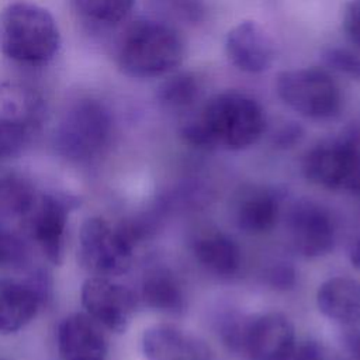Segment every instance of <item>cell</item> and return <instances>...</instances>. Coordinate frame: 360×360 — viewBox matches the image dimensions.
Returning a JSON list of instances; mask_svg holds the SVG:
<instances>
[{
	"label": "cell",
	"instance_id": "29",
	"mask_svg": "<svg viewBox=\"0 0 360 360\" xmlns=\"http://www.w3.org/2000/svg\"><path fill=\"white\" fill-rule=\"evenodd\" d=\"M343 30L347 38L360 48V0H350L343 11Z\"/></svg>",
	"mask_w": 360,
	"mask_h": 360
},
{
	"label": "cell",
	"instance_id": "30",
	"mask_svg": "<svg viewBox=\"0 0 360 360\" xmlns=\"http://www.w3.org/2000/svg\"><path fill=\"white\" fill-rule=\"evenodd\" d=\"M290 360H326V356L319 342L305 340L295 346Z\"/></svg>",
	"mask_w": 360,
	"mask_h": 360
},
{
	"label": "cell",
	"instance_id": "15",
	"mask_svg": "<svg viewBox=\"0 0 360 360\" xmlns=\"http://www.w3.org/2000/svg\"><path fill=\"white\" fill-rule=\"evenodd\" d=\"M319 312L346 328L360 325V281L336 276L325 280L316 291Z\"/></svg>",
	"mask_w": 360,
	"mask_h": 360
},
{
	"label": "cell",
	"instance_id": "26",
	"mask_svg": "<svg viewBox=\"0 0 360 360\" xmlns=\"http://www.w3.org/2000/svg\"><path fill=\"white\" fill-rule=\"evenodd\" d=\"M322 59L326 66L338 70L352 79H360V56L346 48L329 46L322 51Z\"/></svg>",
	"mask_w": 360,
	"mask_h": 360
},
{
	"label": "cell",
	"instance_id": "16",
	"mask_svg": "<svg viewBox=\"0 0 360 360\" xmlns=\"http://www.w3.org/2000/svg\"><path fill=\"white\" fill-rule=\"evenodd\" d=\"M44 300L28 280L0 277V333L22 329L37 315Z\"/></svg>",
	"mask_w": 360,
	"mask_h": 360
},
{
	"label": "cell",
	"instance_id": "2",
	"mask_svg": "<svg viewBox=\"0 0 360 360\" xmlns=\"http://www.w3.org/2000/svg\"><path fill=\"white\" fill-rule=\"evenodd\" d=\"M184 58V42L170 25L155 20H136L124 32L117 65L135 79H150L169 73Z\"/></svg>",
	"mask_w": 360,
	"mask_h": 360
},
{
	"label": "cell",
	"instance_id": "5",
	"mask_svg": "<svg viewBox=\"0 0 360 360\" xmlns=\"http://www.w3.org/2000/svg\"><path fill=\"white\" fill-rule=\"evenodd\" d=\"M276 91L290 108L311 120L333 118L342 108L343 100L338 83L319 68L280 72Z\"/></svg>",
	"mask_w": 360,
	"mask_h": 360
},
{
	"label": "cell",
	"instance_id": "21",
	"mask_svg": "<svg viewBox=\"0 0 360 360\" xmlns=\"http://www.w3.org/2000/svg\"><path fill=\"white\" fill-rule=\"evenodd\" d=\"M35 202L32 187L21 177L0 174V221L25 218Z\"/></svg>",
	"mask_w": 360,
	"mask_h": 360
},
{
	"label": "cell",
	"instance_id": "27",
	"mask_svg": "<svg viewBox=\"0 0 360 360\" xmlns=\"http://www.w3.org/2000/svg\"><path fill=\"white\" fill-rule=\"evenodd\" d=\"M249 318L239 314H225L218 322L221 339L233 350H243V340Z\"/></svg>",
	"mask_w": 360,
	"mask_h": 360
},
{
	"label": "cell",
	"instance_id": "3",
	"mask_svg": "<svg viewBox=\"0 0 360 360\" xmlns=\"http://www.w3.org/2000/svg\"><path fill=\"white\" fill-rule=\"evenodd\" d=\"M214 148L242 150L256 143L266 129V114L252 97L221 93L207 101L198 115Z\"/></svg>",
	"mask_w": 360,
	"mask_h": 360
},
{
	"label": "cell",
	"instance_id": "11",
	"mask_svg": "<svg viewBox=\"0 0 360 360\" xmlns=\"http://www.w3.org/2000/svg\"><path fill=\"white\" fill-rule=\"evenodd\" d=\"M295 342V328L281 312H266L249 318L243 352L250 360H290Z\"/></svg>",
	"mask_w": 360,
	"mask_h": 360
},
{
	"label": "cell",
	"instance_id": "8",
	"mask_svg": "<svg viewBox=\"0 0 360 360\" xmlns=\"http://www.w3.org/2000/svg\"><path fill=\"white\" fill-rule=\"evenodd\" d=\"M287 233L294 250L304 257L328 255L336 240V226L329 211L308 200H301L291 208Z\"/></svg>",
	"mask_w": 360,
	"mask_h": 360
},
{
	"label": "cell",
	"instance_id": "9",
	"mask_svg": "<svg viewBox=\"0 0 360 360\" xmlns=\"http://www.w3.org/2000/svg\"><path fill=\"white\" fill-rule=\"evenodd\" d=\"M77 201L65 195H42L27 214V228L46 259L60 264L65 252V232L69 212Z\"/></svg>",
	"mask_w": 360,
	"mask_h": 360
},
{
	"label": "cell",
	"instance_id": "19",
	"mask_svg": "<svg viewBox=\"0 0 360 360\" xmlns=\"http://www.w3.org/2000/svg\"><path fill=\"white\" fill-rule=\"evenodd\" d=\"M141 297L150 309L167 314H180L184 309L181 287L167 269H152L142 280Z\"/></svg>",
	"mask_w": 360,
	"mask_h": 360
},
{
	"label": "cell",
	"instance_id": "10",
	"mask_svg": "<svg viewBox=\"0 0 360 360\" xmlns=\"http://www.w3.org/2000/svg\"><path fill=\"white\" fill-rule=\"evenodd\" d=\"M82 304L98 325L121 333L132 319L136 300L128 287L107 277L94 276L82 287Z\"/></svg>",
	"mask_w": 360,
	"mask_h": 360
},
{
	"label": "cell",
	"instance_id": "12",
	"mask_svg": "<svg viewBox=\"0 0 360 360\" xmlns=\"http://www.w3.org/2000/svg\"><path fill=\"white\" fill-rule=\"evenodd\" d=\"M225 52L231 63L246 73H262L274 59L271 38L255 21H242L228 32Z\"/></svg>",
	"mask_w": 360,
	"mask_h": 360
},
{
	"label": "cell",
	"instance_id": "28",
	"mask_svg": "<svg viewBox=\"0 0 360 360\" xmlns=\"http://www.w3.org/2000/svg\"><path fill=\"white\" fill-rule=\"evenodd\" d=\"M266 281L276 290H290L295 285L297 274L292 266L285 262H280L267 269Z\"/></svg>",
	"mask_w": 360,
	"mask_h": 360
},
{
	"label": "cell",
	"instance_id": "6",
	"mask_svg": "<svg viewBox=\"0 0 360 360\" xmlns=\"http://www.w3.org/2000/svg\"><path fill=\"white\" fill-rule=\"evenodd\" d=\"M134 242L121 226H112L100 217L84 221L79 232L77 259L96 277L121 276L131 267Z\"/></svg>",
	"mask_w": 360,
	"mask_h": 360
},
{
	"label": "cell",
	"instance_id": "22",
	"mask_svg": "<svg viewBox=\"0 0 360 360\" xmlns=\"http://www.w3.org/2000/svg\"><path fill=\"white\" fill-rule=\"evenodd\" d=\"M200 91V82L193 73H177L159 86L158 100L169 110H184L197 101Z\"/></svg>",
	"mask_w": 360,
	"mask_h": 360
},
{
	"label": "cell",
	"instance_id": "25",
	"mask_svg": "<svg viewBox=\"0 0 360 360\" xmlns=\"http://www.w3.org/2000/svg\"><path fill=\"white\" fill-rule=\"evenodd\" d=\"M30 259L27 242L0 221V269H20Z\"/></svg>",
	"mask_w": 360,
	"mask_h": 360
},
{
	"label": "cell",
	"instance_id": "18",
	"mask_svg": "<svg viewBox=\"0 0 360 360\" xmlns=\"http://www.w3.org/2000/svg\"><path fill=\"white\" fill-rule=\"evenodd\" d=\"M194 256L211 274L231 277L238 273L242 257L238 245L221 232H208L194 242Z\"/></svg>",
	"mask_w": 360,
	"mask_h": 360
},
{
	"label": "cell",
	"instance_id": "14",
	"mask_svg": "<svg viewBox=\"0 0 360 360\" xmlns=\"http://www.w3.org/2000/svg\"><path fill=\"white\" fill-rule=\"evenodd\" d=\"M58 347L63 360H105L107 356L105 338L86 314H73L60 322Z\"/></svg>",
	"mask_w": 360,
	"mask_h": 360
},
{
	"label": "cell",
	"instance_id": "13",
	"mask_svg": "<svg viewBox=\"0 0 360 360\" xmlns=\"http://www.w3.org/2000/svg\"><path fill=\"white\" fill-rule=\"evenodd\" d=\"M142 353L146 360H214L204 340L169 323H158L143 332Z\"/></svg>",
	"mask_w": 360,
	"mask_h": 360
},
{
	"label": "cell",
	"instance_id": "31",
	"mask_svg": "<svg viewBox=\"0 0 360 360\" xmlns=\"http://www.w3.org/2000/svg\"><path fill=\"white\" fill-rule=\"evenodd\" d=\"M301 136L302 128L295 122H287L274 134V143L280 148H290L300 142Z\"/></svg>",
	"mask_w": 360,
	"mask_h": 360
},
{
	"label": "cell",
	"instance_id": "17",
	"mask_svg": "<svg viewBox=\"0 0 360 360\" xmlns=\"http://www.w3.org/2000/svg\"><path fill=\"white\" fill-rule=\"evenodd\" d=\"M233 214L238 228L245 233H267L278 221V198L267 188H248L238 198Z\"/></svg>",
	"mask_w": 360,
	"mask_h": 360
},
{
	"label": "cell",
	"instance_id": "23",
	"mask_svg": "<svg viewBox=\"0 0 360 360\" xmlns=\"http://www.w3.org/2000/svg\"><path fill=\"white\" fill-rule=\"evenodd\" d=\"M79 15L93 24L112 25L122 21L135 0H70Z\"/></svg>",
	"mask_w": 360,
	"mask_h": 360
},
{
	"label": "cell",
	"instance_id": "4",
	"mask_svg": "<svg viewBox=\"0 0 360 360\" xmlns=\"http://www.w3.org/2000/svg\"><path fill=\"white\" fill-rule=\"evenodd\" d=\"M112 128V115L103 101L80 98L62 115L55 129V148L68 160H93L107 149Z\"/></svg>",
	"mask_w": 360,
	"mask_h": 360
},
{
	"label": "cell",
	"instance_id": "20",
	"mask_svg": "<svg viewBox=\"0 0 360 360\" xmlns=\"http://www.w3.org/2000/svg\"><path fill=\"white\" fill-rule=\"evenodd\" d=\"M0 114L39 125L44 103L34 89L17 83H0Z\"/></svg>",
	"mask_w": 360,
	"mask_h": 360
},
{
	"label": "cell",
	"instance_id": "33",
	"mask_svg": "<svg viewBox=\"0 0 360 360\" xmlns=\"http://www.w3.org/2000/svg\"><path fill=\"white\" fill-rule=\"evenodd\" d=\"M349 259L353 267L360 270V235L354 238L349 248Z\"/></svg>",
	"mask_w": 360,
	"mask_h": 360
},
{
	"label": "cell",
	"instance_id": "7",
	"mask_svg": "<svg viewBox=\"0 0 360 360\" xmlns=\"http://www.w3.org/2000/svg\"><path fill=\"white\" fill-rule=\"evenodd\" d=\"M305 177L321 187L339 190L360 179V153L347 141H329L314 146L302 160Z\"/></svg>",
	"mask_w": 360,
	"mask_h": 360
},
{
	"label": "cell",
	"instance_id": "24",
	"mask_svg": "<svg viewBox=\"0 0 360 360\" xmlns=\"http://www.w3.org/2000/svg\"><path fill=\"white\" fill-rule=\"evenodd\" d=\"M35 128L27 121L0 114V159L18 156L28 145Z\"/></svg>",
	"mask_w": 360,
	"mask_h": 360
},
{
	"label": "cell",
	"instance_id": "32",
	"mask_svg": "<svg viewBox=\"0 0 360 360\" xmlns=\"http://www.w3.org/2000/svg\"><path fill=\"white\" fill-rule=\"evenodd\" d=\"M345 346L352 360H360V325L349 328L345 335Z\"/></svg>",
	"mask_w": 360,
	"mask_h": 360
},
{
	"label": "cell",
	"instance_id": "1",
	"mask_svg": "<svg viewBox=\"0 0 360 360\" xmlns=\"http://www.w3.org/2000/svg\"><path fill=\"white\" fill-rule=\"evenodd\" d=\"M60 31L53 15L31 3H13L0 11V53L25 65H45L59 52Z\"/></svg>",
	"mask_w": 360,
	"mask_h": 360
}]
</instances>
